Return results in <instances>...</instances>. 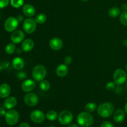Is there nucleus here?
<instances>
[{
  "label": "nucleus",
  "mask_w": 127,
  "mask_h": 127,
  "mask_svg": "<svg viewBox=\"0 0 127 127\" xmlns=\"http://www.w3.org/2000/svg\"><path fill=\"white\" fill-rule=\"evenodd\" d=\"M73 115L72 113L69 110H63L60 113L58 117V122L63 125H68L72 122Z\"/></svg>",
  "instance_id": "nucleus-5"
},
{
  "label": "nucleus",
  "mask_w": 127,
  "mask_h": 127,
  "mask_svg": "<svg viewBox=\"0 0 127 127\" xmlns=\"http://www.w3.org/2000/svg\"><path fill=\"white\" fill-rule=\"evenodd\" d=\"M64 64H65L66 65H69V64L72 63L71 57H70V56H67V57L64 58Z\"/></svg>",
  "instance_id": "nucleus-32"
},
{
  "label": "nucleus",
  "mask_w": 127,
  "mask_h": 127,
  "mask_svg": "<svg viewBox=\"0 0 127 127\" xmlns=\"http://www.w3.org/2000/svg\"><path fill=\"white\" fill-rule=\"evenodd\" d=\"M17 76L19 79L22 80V79H25L27 77V74H26V73L25 72H19V73H17Z\"/></svg>",
  "instance_id": "nucleus-31"
},
{
  "label": "nucleus",
  "mask_w": 127,
  "mask_h": 127,
  "mask_svg": "<svg viewBox=\"0 0 127 127\" xmlns=\"http://www.w3.org/2000/svg\"><path fill=\"white\" fill-rule=\"evenodd\" d=\"M24 0H11L10 3L12 7L15 8H19L23 5Z\"/></svg>",
  "instance_id": "nucleus-27"
},
{
  "label": "nucleus",
  "mask_w": 127,
  "mask_h": 127,
  "mask_svg": "<svg viewBox=\"0 0 127 127\" xmlns=\"http://www.w3.org/2000/svg\"><path fill=\"white\" fill-rule=\"evenodd\" d=\"M97 105L94 102H89L86 105L85 110L87 112L91 113L93 112L96 109Z\"/></svg>",
  "instance_id": "nucleus-25"
},
{
  "label": "nucleus",
  "mask_w": 127,
  "mask_h": 127,
  "mask_svg": "<svg viewBox=\"0 0 127 127\" xmlns=\"http://www.w3.org/2000/svg\"><path fill=\"white\" fill-rule=\"evenodd\" d=\"M6 114V112L5 109H4V108L1 107H0V117H2L5 116Z\"/></svg>",
  "instance_id": "nucleus-34"
},
{
  "label": "nucleus",
  "mask_w": 127,
  "mask_h": 127,
  "mask_svg": "<svg viewBox=\"0 0 127 127\" xmlns=\"http://www.w3.org/2000/svg\"><path fill=\"white\" fill-rule=\"evenodd\" d=\"M81 1H88V0H81Z\"/></svg>",
  "instance_id": "nucleus-39"
},
{
  "label": "nucleus",
  "mask_w": 127,
  "mask_h": 127,
  "mask_svg": "<svg viewBox=\"0 0 127 127\" xmlns=\"http://www.w3.org/2000/svg\"><path fill=\"white\" fill-rule=\"evenodd\" d=\"M33 47H34L33 41L32 40L29 39V38L24 40V42L22 43V46H21L22 51L25 52H29L31 51L33 49Z\"/></svg>",
  "instance_id": "nucleus-16"
},
{
  "label": "nucleus",
  "mask_w": 127,
  "mask_h": 127,
  "mask_svg": "<svg viewBox=\"0 0 127 127\" xmlns=\"http://www.w3.org/2000/svg\"><path fill=\"white\" fill-rule=\"evenodd\" d=\"M100 127H115L114 126L112 123H110V122H104L102 124H101V126Z\"/></svg>",
  "instance_id": "nucleus-33"
},
{
  "label": "nucleus",
  "mask_w": 127,
  "mask_h": 127,
  "mask_svg": "<svg viewBox=\"0 0 127 127\" xmlns=\"http://www.w3.org/2000/svg\"><path fill=\"white\" fill-rule=\"evenodd\" d=\"M122 9H123L124 11H127V4H124L122 6Z\"/></svg>",
  "instance_id": "nucleus-36"
},
{
  "label": "nucleus",
  "mask_w": 127,
  "mask_h": 127,
  "mask_svg": "<svg viewBox=\"0 0 127 127\" xmlns=\"http://www.w3.org/2000/svg\"><path fill=\"white\" fill-rule=\"evenodd\" d=\"M37 22L33 18L26 19L23 23V29L26 33L31 34L33 33L37 27Z\"/></svg>",
  "instance_id": "nucleus-7"
},
{
  "label": "nucleus",
  "mask_w": 127,
  "mask_h": 127,
  "mask_svg": "<svg viewBox=\"0 0 127 127\" xmlns=\"http://www.w3.org/2000/svg\"><path fill=\"white\" fill-rule=\"evenodd\" d=\"M126 86H127V85H126Z\"/></svg>",
  "instance_id": "nucleus-42"
},
{
  "label": "nucleus",
  "mask_w": 127,
  "mask_h": 127,
  "mask_svg": "<svg viewBox=\"0 0 127 127\" xmlns=\"http://www.w3.org/2000/svg\"><path fill=\"white\" fill-rule=\"evenodd\" d=\"M120 22L124 26H127V11H124L120 16Z\"/></svg>",
  "instance_id": "nucleus-28"
},
{
  "label": "nucleus",
  "mask_w": 127,
  "mask_h": 127,
  "mask_svg": "<svg viewBox=\"0 0 127 127\" xmlns=\"http://www.w3.org/2000/svg\"><path fill=\"white\" fill-rule=\"evenodd\" d=\"M49 45L52 50H59L63 47V42L58 37H54L52 38L49 42Z\"/></svg>",
  "instance_id": "nucleus-13"
},
{
  "label": "nucleus",
  "mask_w": 127,
  "mask_h": 127,
  "mask_svg": "<svg viewBox=\"0 0 127 127\" xmlns=\"http://www.w3.org/2000/svg\"><path fill=\"white\" fill-rule=\"evenodd\" d=\"M19 119V115L17 110H11L7 112L5 115V120L7 123V125L10 126H13L17 124L18 122Z\"/></svg>",
  "instance_id": "nucleus-4"
},
{
  "label": "nucleus",
  "mask_w": 127,
  "mask_h": 127,
  "mask_svg": "<svg viewBox=\"0 0 127 127\" xmlns=\"http://www.w3.org/2000/svg\"><path fill=\"white\" fill-rule=\"evenodd\" d=\"M126 69H127V64H126Z\"/></svg>",
  "instance_id": "nucleus-40"
},
{
  "label": "nucleus",
  "mask_w": 127,
  "mask_h": 127,
  "mask_svg": "<svg viewBox=\"0 0 127 127\" xmlns=\"http://www.w3.org/2000/svg\"><path fill=\"white\" fill-rule=\"evenodd\" d=\"M125 110L127 114V102L126 103V104H125Z\"/></svg>",
  "instance_id": "nucleus-38"
},
{
  "label": "nucleus",
  "mask_w": 127,
  "mask_h": 127,
  "mask_svg": "<svg viewBox=\"0 0 127 127\" xmlns=\"http://www.w3.org/2000/svg\"><path fill=\"white\" fill-rule=\"evenodd\" d=\"M58 114L56 111L54 110H50L46 114V117L50 121H53L55 120L58 117Z\"/></svg>",
  "instance_id": "nucleus-22"
},
{
  "label": "nucleus",
  "mask_w": 127,
  "mask_h": 127,
  "mask_svg": "<svg viewBox=\"0 0 127 127\" xmlns=\"http://www.w3.org/2000/svg\"><path fill=\"white\" fill-rule=\"evenodd\" d=\"M125 117V112L122 109H118L114 114V119L117 123H120L124 121Z\"/></svg>",
  "instance_id": "nucleus-20"
},
{
  "label": "nucleus",
  "mask_w": 127,
  "mask_h": 127,
  "mask_svg": "<svg viewBox=\"0 0 127 127\" xmlns=\"http://www.w3.org/2000/svg\"><path fill=\"white\" fill-rule=\"evenodd\" d=\"M24 61L21 57H16L12 60V67L16 70H21L24 67Z\"/></svg>",
  "instance_id": "nucleus-17"
},
{
  "label": "nucleus",
  "mask_w": 127,
  "mask_h": 127,
  "mask_svg": "<svg viewBox=\"0 0 127 127\" xmlns=\"http://www.w3.org/2000/svg\"><path fill=\"white\" fill-rule=\"evenodd\" d=\"M25 37L24 33L21 30L14 31L11 35V40L14 44H18L24 40Z\"/></svg>",
  "instance_id": "nucleus-10"
},
{
  "label": "nucleus",
  "mask_w": 127,
  "mask_h": 127,
  "mask_svg": "<svg viewBox=\"0 0 127 127\" xmlns=\"http://www.w3.org/2000/svg\"><path fill=\"white\" fill-rule=\"evenodd\" d=\"M114 81L117 85H122L126 82L127 74L122 69H117L114 73Z\"/></svg>",
  "instance_id": "nucleus-6"
},
{
  "label": "nucleus",
  "mask_w": 127,
  "mask_h": 127,
  "mask_svg": "<svg viewBox=\"0 0 127 127\" xmlns=\"http://www.w3.org/2000/svg\"><path fill=\"white\" fill-rule=\"evenodd\" d=\"M32 74L33 79L36 81H42L47 75V70L44 66L38 64L33 68Z\"/></svg>",
  "instance_id": "nucleus-3"
},
{
  "label": "nucleus",
  "mask_w": 127,
  "mask_h": 127,
  "mask_svg": "<svg viewBox=\"0 0 127 127\" xmlns=\"http://www.w3.org/2000/svg\"><path fill=\"white\" fill-rule=\"evenodd\" d=\"M35 19L37 24H43L46 21V20H47V16H46V15L44 14L40 13L36 16Z\"/></svg>",
  "instance_id": "nucleus-24"
},
{
  "label": "nucleus",
  "mask_w": 127,
  "mask_h": 127,
  "mask_svg": "<svg viewBox=\"0 0 127 127\" xmlns=\"http://www.w3.org/2000/svg\"></svg>",
  "instance_id": "nucleus-43"
},
{
  "label": "nucleus",
  "mask_w": 127,
  "mask_h": 127,
  "mask_svg": "<svg viewBox=\"0 0 127 127\" xmlns=\"http://www.w3.org/2000/svg\"><path fill=\"white\" fill-rule=\"evenodd\" d=\"M19 21L17 18L14 17H9L6 20L4 24V29L7 32H14L18 26Z\"/></svg>",
  "instance_id": "nucleus-8"
},
{
  "label": "nucleus",
  "mask_w": 127,
  "mask_h": 127,
  "mask_svg": "<svg viewBox=\"0 0 127 127\" xmlns=\"http://www.w3.org/2000/svg\"><path fill=\"white\" fill-rule=\"evenodd\" d=\"M17 104V100L14 97H8L4 102V106L6 109L11 110Z\"/></svg>",
  "instance_id": "nucleus-18"
},
{
  "label": "nucleus",
  "mask_w": 127,
  "mask_h": 127,
  "mask_svg": "<svg viewBox=\"0 0 127 127\" xmlns=\"http://www.w3.org/2000/svg\"><path fill=\"white\" fill-rule=\"evenodd\" d=\"M120 9L117 7H112L109 10V15L111 17H116L120 14Z\"/></svg>",
  "instance_id": "nucleus-21"
},
{
  "label": "nucleus",
  "mask_w": 127,
  "mask_h": 127,
  "mask_svg": "<svg viewBox=\"0 0 127 127\" xmlns=\"http://www.w3.org/2000/svg\"><path fill=\"white\" fill-rule=\"evenodd\" d=\"M9 0H0V9H3L7 6Z\"/></svg>",
  "instance_id": "nucleus-30"
},
{
  "label": "nucleus",
  "mask_w": 127,
  "mask_h": 127,
  "mask_svg": "<svg viewBox=\"0 0 127 127\" xmlns=\"http://www.w3.org/2000/svg\"><path fill=\"white\" fill-rule=\"evenodd\" d=\"M21 88L23 91L26 93H29L32 91L35 88V83L33 80L31 79H27L24 81L22 84Z\"/></svg>",
  "instance_id": "nucleus-12"
},
{
  "label": "nucleus",
  "mask_w": 127,
  "mask_h": 127,
  "mask_svg": "<svg viewBox=\"0 0 127 127\" xmlns=\"http://www.w3.org/2000/svg\"><path fill=\"white\" fill-rule=\"evenodd\" d=\"M114 107L112 104L109 102L101 104L97 108V114L102 118H108L112 115Z\"/></svg>",
  "instance_id": "nucleus-2"
},
{
  "label": "nucleus",
  "mask_w": 127,
  "mask_h": 127,
  "mask_svg": "<svg viewBox=\"0 0 127 127\" xmlns=\"http://www.w3.org/2000/svg\"><path fill=\"white\" fill-rule=\"evenodd\" d=\"M24 102L27 106L34 107L37 105L38 102V97L34 93H28L24 97Z\"/></svg>",
  "instance_id": "nucleus-9"
},
{
  "label": "nucleus",
  "mask_w": 127,
  "mask_h": 127,
  "mask_svg": "<svg viewBox=\"0 0 127 127\" xmlns=\"http://www.w3.org/2000/svg\"><path fill=\"white\" fill-rule=\"evenodd\" d=\"M68 127H79L76 124H70L68 126Z\"/></svg>",
  "instance_id": "nucleus-37"
},
{
  "label": "nucleus",
  "mask_w": 127,
  "mask_h": 127,
  "mask_svg": "<svg viewBox=\"0 0 127 127\" xmlns=\"http://www.w3.org/2000/svg\"><path fill=\"white\" fill-rule=\"evenodd\" d=\"M53 127V126H50V127Z\"/></svg>",
  "instance_id": "nucleus-41"
},
{
  "label": "nucleus",
  "mask_w": 127,
  "mask_h": 127,
  "mask_svg": "<svg viewBox=\"0 0 127 127\" xmlns=\"http://www.w3.org/2000/svg\"><path fill=\"white\" fill-rule=\"evenodd\" d=\"M31 119L32 121L34 123L40 124V123L43 122L45 120L44 114L41 110H33L31 114Z\"/></svg>",
  "instance_id": "nucleus-11"
},
{
  "label": "nucleus",
  "mask_w": 127,
  "mask_h": 127,
  "mask_svg": "<svg viewBox=\"0 0 127 127\" xmlns=\"http://www.w3.org/2000/svg\"><path fill=\"white\" fill-rule=\"evenodd\" d=\"M5 51H6V53L8 55H12L16 51V46H15L14 43H9L6 46L5 48Z\"/></svg>",
  "instance_id": "nucleus-23"
},
{
  "label": "nucleus",
  "mask_w": 127,
  "mask_h": 127,
  "mask_svg": "<svg viewBox=\"0 0 127 127\" xmlns=\"http://www.w3.org/2000/svg\"><path fill=\"white\" fill-rule=\"evenodd\" d=\"M11 87L6 83L1 84L0 86V97L7 98L11 94Z\"/></svg>",
  "instance_id": "nucleus-14"
},
{
  "label": "nucleus",
  "mask_w": 127,
  "mask_h": 127,
  "mask_svg": "<svg viewBox=\"0 0 127 127\" xmlns=\"http://www.w3.org/2000/svg\"><path fill=\"white\" fill-rule=\"evenodd\" d=\"M68 68L65 64H61L57 66L56 73L59 77H64L68 74Z\"/></svg>",
  "instance_id": "nucleus-19"
},
{
  "label": "nucleus",
  "mask_w": 127,
  "mask_h": 127,
  "mask_svg": "<svg viewBox=\"0 0 127 127\" xmlns=\"http://www.w3.org/2000/svg\"><path fill=\"white\" fill-rule=\"evenodd\" d=\"M0 123H1V120H0Z\"/></svg>",
  "instance_id": "nucleus-44"
},
{
  "label": "nucleus",
  "mask_w": 127,
  "mask_h": 127,
  "mask_svg": "<svg viewBox=\"0 0 127 127\" xmlns=\"http://www.w3.org/2000/svg\"><path fill=\"white\" fill-rule=\"evenodd\" d=\"M105 88L107 90L111 91L114 89V88H115V82H109V83H107L106 86H105Z\"/></svg>",
  "instance_id": "nucleus-29"
},
{
  "label": "nucleus",
  "mask_w": 127,
  "mask_h": 127,
  "mask_svg": "<svg viewBox=\"0 0 127 127\" xmlns=\"http://www.w3.org/2000/svg\"><path fill=\"white\" fill-rule=\"evenodd\" d=\"M0 17H1V16H0Z\"/></svg>",
  "instance_id": "nucleus-45"
},
{
  "label": "nucleus",
  "mask_w": 127,
  "mask_h": 127,
  "mask_svg": "<svg viewBox=\"0 0 127 127\" xmlns=\"http://www.w3.org/2000/svg\"><path fill=\"white\" fill-rule=\"evenodd\" d=\"M40 88L43 91H47L50 88V84L48 81L42 80L40 83Z\"/></svg>",
  "instance_id": "nucleus-26"
},
{
  "label": "nucleus",
  "mask_w": 127,
  "mask_h": 127,
  "mask_svg": "<svg viewBox=\"0 0 127 127\" xmlns=\"http://www.w3.org/2000/svg\"><path fill=\"white\" fill-rule=\"evenodd\" d=\"M22 12L27 17H32L35 14L34 7L29 4H26L22 7Z\"/></svg>",
  "instance_id": "nucleus-15"
},
{
  "label": "nucleus",
  "mask_w": 127,
  "mask_h": 127,
  "mask_svg": "<svg viewBox=\"0 0 127 127\" xmlns=\"http://www.w3.org/2000/svg\"><path fill=\"white\" fill-rule=\"evenodd\" d=\"M77 122L81 127H91L94 123V118L89 112H81L77 117Z\"/></svg>",
  "instance_id": "nucleus-1"
},
{
  "label": "nucleus",
  "mask_w": 127,
  "mask_h": 127,
  "mask_svg": "<svg viewBox=\"0 0 127 127\" xmlns=\"http://www.w3.org/2000/svg\"><path fill=\"white\" fill-rule=\"evenodd\" d=\"M19 127H30V126L27 123L24 122V123H22V124L19 125Z\"/></svg>",
  "instance_id": "nucleus-35"
}]
</instances>
